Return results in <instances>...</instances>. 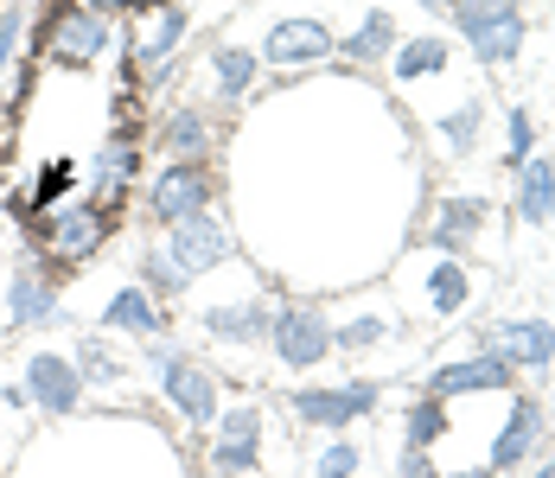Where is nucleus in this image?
I'll return each instance as SVG.
<instances>
[{
    "instance_id": "37",
    "label": "nucleus",
    "mask_w": 555,
    "mask_h": 478,
    "mask_svg": "<svg viewBox=\"0 0 555 478\" xmlns=\"http://www.w3.org/2000/svg\"><path fill=\"white\" fill-rule=\"evenodd\" d=\"M83 7H96V13H147V7H154V0H83Z\"/></svg>"
},
{
    "instance_id": "33",
    "label": "nucleus",
    "mask_w": 555,
    "mask_h": 478,
    "mask_svg": "<svg viewBox=\"0 0 555 478\" xmlns=\"http://www.w3.org/2000/svg\"><path fill=\"white\" fill-rule=\"evenodd\" d=\"M70 364H77V376H83V389H90V383H121V364H115V351H109V345H96V338H83Z\"/></svg>"
},
{
    "instance_id": "3",
    "label": "nucleus",
    "mask_w": 555,
    "mask_h": 478,
    "mask_svg": "<svg viewBox=\"0 0 555 478\" xmlns=\"http://www.w3.org/2000/svg\"><path fill=\"white\" fill-rule=\"evenodd\" d=\"M211 198H218V172H211V159H167L160 172H154V185L141 192V205L147 217L172 230V223H185V217H205L211 211Z\"/></svg>"
},
{
    "instance_id": "14",
    "label": "nucleus",
    "mask_w": 555,
    "mask_h": 478,
    "mask_svg": "<svg viewBox=\"0 0 555 478\" xmlns=\"http://www.w3.org/2000/svg\"><path fill=\"white\" fill-rule=\"evenodd\" d=\"M543 434H550V415H543V402H537V396H511V415H504L499 440H492V453H486V466H492V473H511V466H524V460L543 447Z\"/></svg>"
},
{
    "instance_id": "36",
    "label": "nucleus",
    "mask_w": 555,
    "mask_h": 478,
    "mask_svg": "<svg viewBox=\"0 0 555 478\" xmlns=\"http://www.w3.org/2000/svg\"><path fill=\"white\" fill-rule=\"evenodd\" d=\"M396 478H441L435 473V453L428 447H402L396 453Z\"/></svg>"
},
{
    "instance_id": "10",
    "label": "nucleus",
    "mask_w": 555,
    "mask_h": 478,
    "mask_svg": "<svg viewBox=\"0 0 555 478\" xmlns=\"http://www.w3.org/2000/svg\"><path fill=\"white\" fill-rule=\"evenodd\" d=\"M269 325H275V313L262 307V294H236V300H211V307H205V338L223 345V351H256V345H269Z\"/></svg>"
},
{
    "instance_id": "40",
    "label": "nucleus",
    "mask_w": 555,
    "mask_h": 478,
    "mask_svg": "<svg viewBox=\"0 0 555 478\" xmlns=\"http://www.w3.org/2000/svg\"><path fill=\"white\" fill-rule=\"evenodd\" d=\"M415 7H428V13H447V7H453V0H415Z\"/></svg>"
},
{
    "instance_id": "32",
    "label": "nucleus",
    "mask_w": 555,
    "mask_h": 478,
    "mask_svg": "<svg viewBox=\"0 0 555 478\" xmlns=\"http://www.w3.org/2000/svg\"><path fill=\"white\" fill-rule=\"evenodd\" d=\"M364 466V447L351 440V434H338L333 447H320V460H313V478H358Z\"/></svg>"
},
{
    "instance_id": "35",
    "label": "nucleus",
    "mask_w": 555,
    "mask_h": 478,
    "mask_svg": "<svg viewBox=\"0 0 555 478\" xmlns=\"http://www.w3.org/2000/svg\"><path fill=\"white\" fill-rule=\"evenodd\" d=\"M20 39H26V7L7 0V7H0V77H7V64L20 57Z\"/></svg>"
},
{
    "instance_id": "21",
    "label": "nucleus",
    "mask_w": 555,
    "mask_h": 478,
    "mask_svg": "<svg viewBox=\"0 0 555 478\" xmlns=\"http://www.w3.org/2000/svg\"><path fill=\"white\" fill-rule=\"evenodd\" d=\"M211 141H218V121L205 108H172L167 121H160V141L154 147H167L172 159H205Z\"/></svg>"
},
{
    "instance_id": "29",
    "label": "nucleus",
    "mask_w": 555,
    "mask_h": 478,
    "mask_svg": "<svg viewBox=\"0 0 555 478\" xmlns=\"http://www.w3.org/2000/svg\"><path fill=\"white\" fill-rule=\"evenodd\" d=\"M479 121H486V103H479V96H466L453 115H441V141L453 147V154H473V141H479Z\"/></svg>"
},
{
    "instance_id": "2",
    "label": "nucleus",
    "mask_w": 555,
    "mask_h": 478,
    "mask_svg": "<svg viewBox=\"0 0 555 478\" xmlns=\"http://www.w3.org/2000/svg\"><path fill=\"white\" fill-rule=\"evenodd\" d=\"M447 13H453L466 52L479 57V64H492V70L517 64V52H524V13H517V0H453Z\"/></svg>"
},
{
    "instance_id": "34",
    "label": "nucleus",
    "mask_w": 555,
    "mask_h": 478,
    "mask_svg": "<svg viewBox=\"0 0 555 478\" xmlns=\"http://www.w3.org/2000/svg\"><path fill=\"white\" fill-rule=\"evenodd\" d=\"M70 185H77V166L70 159H57L39 172V185H33V211H57L64 198H70Z\"/></svg>"
},
{
    "instance_id": "24",
    "label": "nucleus",
    "mask_w": 555,
    "mask_h": 478,
    "mask_svg": "<svg viewBox=\"0 0 555 478\" xmlns=\"http://www.w3.org/2000/svg\"><path fill=\"white\" fill-rule=\"evenodd\" d=\"M389 70H396L402 83H415V77H441V70H447V39H441V33H415V39H396V52H389Z\"/></svg>"
},
{
    "instance_id": "39",
    "label": "nucleus",
    "mask_w": 555,
    "mask_h": 478,
    "mask_svg": "<svg viewBox=\"0 0 555 478\" xmlns=\"http://www.w3.org/2000/svg\"><path fill=\"white\" fill-rule=\"evenodd\" d=\"M530 478H555V453H550V460H543V466H537Z\"/></svg>"
},
{
    "instance_id": "19",
    "label": "nucleus",
    "mask_w": 555,
    "mask_h": 478,
    "mask_svg": "<svg viewBox=\"0 0 555 478\" xmlns=\"http://www.w3.org/2000/svg\"><path fill=\"white\" fill-rule=\"evenodd\" d=\"M396 39H402V33H396V13H389V7H371V13L338 39V57H345V64H384V57L396 52Z\"/></svg>"
},
{
    "instance_id": "23",
    "label": "nucleus",
    "mask_w": 555,
    "mask_h": 478,
    "mask_svg": "<svg viewBox=\"0 0 555 478\" xmlns=\"http://www.w3.org/2000/svg\"><path fill=\"white\" fill-rule=\"evenodd\" d=\"M256 70H262V57L249 52V46H218L211 52V96L218 103H243L256 90Z\"/></svg>"
},
{
    "instance_id": "27",
    "label": "nucleus",
    "mask_w": 555,
    "mask_h": 478,
    "mask_svg": "<svg viewBox=\"0 0 555 478\" xmlns=\"http://www.w3.org/2000/svg\"><path fill=\"white\" fill-rule=\"evenodd\" d=\"M141 287H147L154 300H179V294L192 287V274H179V262L154 243V249H141Z\"/></svg>"
},
{
    "instance_id": "18",
    "label": "nucleus",
    "mask_w": 555,
    "mask_h": 478,
    "mask_svg": "<svg viewBox=\"0 0 555 478\" xmlns=\"http://www.w3.org/2000/svg\"><path fill=\"white\" fill-rule=\"evenodd\" d=\"M103 332H128V338H167V300H154L141 281L134 287H121L109 307H103Z\"/></svg>"
},
{
    "instance_id": "31",
    "label": "nucleus",
    "mask_w": 555,
    "mask_h": 478,
    "mask_svg": "<svg viewBox=\"0 0 555 478\" xmlns=\"http://www.w3.org/2000/svg\"><path fill=\"white\" fill-rule=\"evenodd\" d=\"M530 159H537V121H530V108H511V121H504V166L517 172Z\"/></svg>"
},
{
    "instance_id": "25",
    "label": "nucleus",
    "mask_w": 555,
    "mask_h": 478,
    "mask_svg": "<svg viewBox=\"0 0 555 478\" xmlns=\"http://www.w3.org/2000/svg\"><path fill=\"white\" fill-rule=\"evenodd\" d=\"M256 466H262V434H218L211 440V473L249 478Z\"/></svg>"
},
{
    "instance_id": "5",
    "label": "nucleus",
    "mask_w": 555,
    "mask_h": 478,
    "mask_svg": "<svg viewBox=\"0 0 555 478\" xmlns=\"http://www.w3.org/2000/svg\"><path fill=\"white\" fill-rule=\"evenodd\" d=\"M115 217L103 211V205H57V211H46V243H39V256L52 268H83L103 243H109Z\"/></svg>"
},
{
    "instance_id": "8",
    "label": "nucleus",
    "mask_w": 555,
    "mask_h": 478,
    "mask_svg": "<svg viewBox=\"0 0 555 478\" xmlns=\"http://www.w3.org/2000/svg\"><path fill=\"white\" fill-rule=\"evenodd\" d=\"M185 33H192V13H185L179 0H154V7L141 13V26L128 33V64H134V70L172 64L179 46H185Z\"/></svg>"
},
{
    "instance_id": "11",
    "label": "nucleus",
    "mask_w": 555,
    "mask_h": 478,
    "mask_svg": "<svg viewBox=\"0 0 555 478\" xmlns=\"http://www.w3.org/2000/svg\"><path fill=\"white\" fill-rule=\"evenodd\" d=\"M134 179H141V134H121V128H109V141L96 147V179H90V205H103V211L115 217L121 205H128Z\"/></svg>"
},
{
    "instance_id": "28",
    "label": "nucleus",
    "mask_w": 555,
    "mask_h": 478,
    "mask_svg": "<svg viewBox=\"0 0 555 478\" xmlns=\"http://www.w3.org/2000/svg\"><path fill=\"white\" fill-rule=\"evenodd\" d=\"M466 287H473V281H466V268L453 262V256H441V262H435V274H428V307H435V313H460V307H466Z\"/></svg>"
},
{
    "instance_id": "30",
    "label": "nucleus",
    "mask_w": 555,
    "mask_h": 478,
    "mask_svg": "<svg viewBox=\"0 0 555 478\" xmlns=\"http://www.w3.org/2000/svg\"><path fill=\"white\" fill-rule=\"evenodd\" d=\"M384 338H389L384 313H358V319H345V325H333V351H371Z\"/></svg>"
},
{
    "instance_id": "13",
    "label": "nucleus",
    "mask_w": 555,
    "mask_h": 478,
    "mask_svg": "<svg viewBox=\"0 0 555 478\" xmlns=\"http://www.w3.org/2000/svg\"><path fill=\"white\" fill-rule=\"evenodd\" d=\"M511 376L517 371L499 351H473V358H453L428 376V396H441V402H453V396H511Z\"/></svg>"
},
{
    "instance_id": "38",
    "label": "nucleus",
    "mask_w": 555,
    "mask_h": 478,
    "mask_svg": "<svg viewBox=\"0 0 555 478\" xmlns=\"http://www.w3.org/2000/svg\"><path fill=\"white\" fill-rule=\"evenodd\" d=\"M441 478H499L492 466H473V473H441Z\"/></svg>"
},
{
    "instance_id": "12",
    "label": "nucleus",
    "mask_w": 555,
    "mask_h": 478,
    "mask_svg": "<svg viewBox=\"0 0 555 478\" xmlns=\"http://www.w3.org/2000/svg\"><path fill=\"white\" fill-rule=\"evenodd\" d=\"M20 383H26V402L46 415H77V402H83V376L64 351H33Z\"/></svg>"
},
{
    "instance_id": "20",
    "label": "nucleus",
    "mask_w": 555,
    "mask_h": 478,
    "mask_svg": "<svg viewBox=\"0 0 555 478\" xmlns=\"http://www.w3.org/2000/svg\"><path fill=\"white\" fill-rule=\"evenodd\" d=\"M492 217V205L486 198H447L441 217H435V230H428V249L435 256H460L473 236H479V223Z\"/></svg>"
},
{
    "instance_id": "17",
    "label": "nucleus",
    "mask_w": 555,
    "mask_h": 478,
    "mask_svg": "<svg viewBox=\"0 0 555 478\" xmlns=\"http://www.w3.org/2000/svg\"><path fill=\"white\" fill-rule=\"evenodd\" d=\"M64 300H57V274H33L20 268L7 281V325H57Z\"/></svg>"
},
{
    "instance_id": "22",
    "label": "nucleus",
    "mask_w": 555,
    "mask_h": 478,
    "mask_svg": "<svg viewBox=\"0 0 555 478\" xmlns=\"http://www.w3.org/2000/svg\"><path fill=\"white\" fill-rule=\"evenodd\" d=\"M511 211L524 217V223H555V159H530V166H517Z\"/></svg>"
},
{
    "instance_id": "6",
    "label": "nucleus",
    "mask_w": 555,
    "mask_h": 478,
    "mask_svg": "<svg viewBox=\"0 0 555 478\" xmlns=\"http://www.w3.org/2000/svg\"><path fill=\"white\" fill-rule=\"evenodd\" d=\"M377 383H326V389H294L287 396V415L300 427H326V434H345L351 422L377 415Z\"/></svg>"
},
{
    "instance_id": "1",
    "label": "nucleus",
    "mask_w": 555,
    "mask_h": 478,
    "mask_svg": "<svg viewBox=\"0 0 555 478\" xmlns=\"http://www.w3.org/2000/svg\"><path fill=\"white\" fill-rule=\"evenodd\" d=\"M109 46H115V20L83 7V0H46L39 26H33V52L52 57V64H70V70L103 64Z\"/></svg>"
},
{
    "instance_id": "7",
    "label": "nucleus",
    "mask_w": 555,
    "mask_h": 478,
    "mask_svg": "<svg viewBox=\"0 0 555 478\" xmlns=\"http://www.w3.org/2000/svg\"><path fill=\"white\" fill-rule=\"evenodd\" d=\"M160 396H167V409L185 427H211L223 415V383L198 358H172L167 371H160Z\"/></svg>"
},
{
    "instance_id": "16",
    "label": "nucleus",
    "mask_w": 555,
    "mask_h": 478,
    "mask_svg": "<svg viewBox=\"0 0 555 478\" xmlns=\"http://www.w3.org/2000/svg\"><path fill=\"white\" fill-rule=\"evenodd\" d=\"M486 351H499L511 371H550L555 364V325L550 319H504Z\"/></svg>"
},
{
    "instance_id": "4",
    "label": "nucleus",
    "mask_w": 555,
    "mask_h": 478,
    "mask_svg": "<svg viewBox=\"0 0 555 478\" xmlns=\"http://www.w3.org/2000/svg\"><path fill=\"white\" fill-rule=\"evenodd\" d=\"M269 351L281 358V371H313L333 358V319L320 300H287L269 325Z\"/></svg>"
},
{
    "instance_id": "9",
    "label": "nucleus",
    "mask_w": 555,
    "mask_h": 478,
    "mask_svg": "<svg viewBox=\"0 0 555 478\" xmlns=\"http://www.w3.org/2000/svg\"><path fill=\"white\" fill-rule=\"evenodd\" d=\"M160 249H167L172 262H179V274H192V281H198V274H211V268H223L230 256H236L230 230H223L211 211H205V217H185V223H172Z\"/></svg>"
},
{
    "instance_id": "15",
    "label": "nucleus",
    "mask_w": 555,
    "mask_h": 478,
    "mask_svg": "<svg viewBox=\"0 0 555 478\" xmlns=\"http://www.w3.org/2000/svg\"><path fill=\"white\" fill-rule=\"evenodd\" d=\"M338 39L326 20H281L275 33L262 39V64H281V70H300V64H320L333 57Z\"/></svg>"
},
{
    "instance_id": "26",
    "label": "nucleus",
    "mask_w": 555,
    "mask_h": 478,
    "mask_svg": "<svg viewBox=\"0 0 555 478\" xmlns=\"http://www.w3.org/2000/svg\"><path fill=\"white\" fill-rule=\"evenodd\" d=\"M447 427H453V415H447L441 396H415L409 402V422H402V447H428L435 453V440H441Z\"/></svg>"
}]
</instances>
